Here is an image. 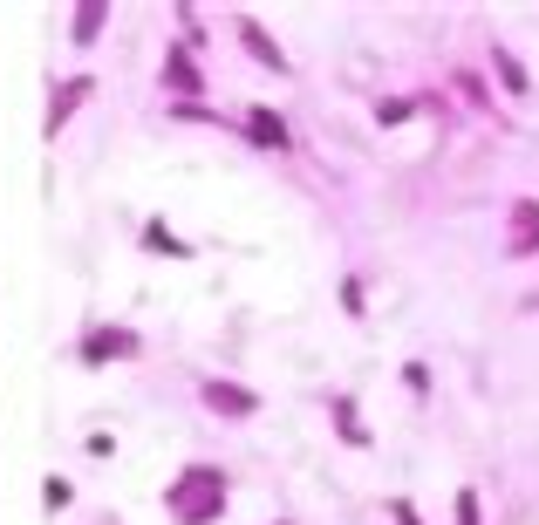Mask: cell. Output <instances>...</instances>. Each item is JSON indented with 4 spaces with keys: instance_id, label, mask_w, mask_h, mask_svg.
Wrapping results in <instances>:
<instances>
[{
    "instance_id": "1",
    "label": "cell",
    "mask_w": 539,
    "mask_h": 525,
    "mask_svg": "<svg viewBox=\"0 0 539 525\" xmlns=\"http://www.w3.org/2000/svg\"><path fill=\"white\" fill-rule=\"evenodd\" d=\"M164 512L178 525H212L219 512H226V478L212 471V464H192L178 485L164 491Z\"/></svg>"
},
{
    "instance_id": "2",
    "label": "cell",
    "mask_w": 539,
    "mask_h": 525,
    "mask_svg": "<svg viewBox=\"0 0 539 525\" xmlns=\"http://www.w3.org/2000/svg\"><path fill=\"white\" fill-rule=\"evenodd\" d=\"M505 253H512V260H533V253H539V198H519V205H512Z\"/></svg>"
},
{
    "instance_id": "3",
    "label": "cell",
    "mask_w": 539,
    "mask_h": 525,
    "mask_svg": "<svg viewBox=\"0 0 539 525\" xmlns=\"http://www.w3.org/2000/svg\"><path fill=\"white\" fill-rule=\"evenodd\" d=\"M205 403H212L219 416H253V410H260V396H253V389H239V382H219V375L205 382Z\"/></svg>"
},
{
    "instance_id": "4",
    "label": "cell",
    "mask_w": 539,
    "mask_h": 525,
    "mask_svg": "<svg viewBox=\"0 0 539 525\" xmlns=\"http://www.w3.org/2000/svg\"><path fill=\"white\" fill-rule=\"evenodd\" d=\"M82 355H89V362H110V355H137V335H130V328H96V335L82 341Z\"/></svg>"
},
{
    "instance_id": "5",
    "label": "cell",
    "mask_w": 539,
    "mask_h": 525,
    "mask_svg": "<svg viewBox=\"0 0 539 525\" xmlns=\"http://www.w3.org/2000/svg\"><path fill=\"white\" fill-rule=\"evenodd\" d=\"M246 130H253V144H267V150H287V123L273 110H253L246 116Z\"/></svg>"
},
{
    "instance_id": "6",
    "label": "cell",
    "mask_w": 539,
    "mask_h": 525,
    "mask_svg": "<svg viewBox=\"0 0 539 525\" xmlns=\"http://www.w3.org/2000/svg\"><path fill=\"white\" fill-rule=\"evenodd\" d=\"M82 96H89V82H82V75H76V82H62V96L48 103V130H62V123L76 116V103H82Z\"/></svg>"
},
{
    "instance_id": "7",
    "label": "cell",
    "mask_w": 539,
    "mask_h": 525,
    "mask_svg": "<svg viewBox=\"0 0 539 525\" xmlns=\"http://www.w3.org/2000/svg\"><path fill=\"white\" fill-rule=\"evenodd\" d=\"M164 75H171V89H178V96H192V89H198V69H192V55H185V48H171V55H164Z\"/></svg>"
},
{
    "instance_id": "8",
    "label": "cell",
    "mask_w": 539,
    "mask_h": 525,
    "mask_svg": "<svg viewBox=\"0 0 539 525\" xmlns=\"http://www.w3.org/2000/svg\"><path fill=\"white\" fill-rule=\"evenodd\" d=\"M239 41H246V55H253V62H267V69H287V55H280V48H273V41L253 28V21L239 28Z\"/></svg>"
},
{
    "instance_id": "9",
    "label": "cell",
    "mask_w": 539,
    "mask_h": 525,
    "mask_svg": "<svg viewBox=\"0 0 539 525\" xmlns=\"http://www.w3.org/2000/svg\"><path fill=\"white\" fill-rule=\"evenodd\" d=\"M492 69H499V82L512 89V96H526V69L512 62V48H492Z\"/></svg>"
},
{
    "instance_id": "10",
    "label": "cell",
    "mask_w": 539,
    "mask_h": 525,
    "mask_svg": "<svg viewBox=\"0 0 539 525\" xmlns=\"http://www.w3.org/2000/svg\"><path fill=\"white\" fill-rule=\"evenodd\" d=\"M96 28H103V7H96V0L76 7V41H96Z\"/></svg>"
},
{
    "instance_id": "11",
    "label": "cell",
    "mask_w": 539,
    "mask_h": 525,
    "mask_svg": "<svg viewBox=\"0 0 539 525\" xmlns=\"http://www.w3.org/2000/svg\"><path fill=\"white\" fill-rule=\"evenodd\" d=\"M335 416H342V437H348V444H369V430L355 423V403H335Z\"/></svg>"
},
{
    "instance_id": "12",
    "label": "cell",
    "mask_w": 539,
    "mask_h": 525,
    "mask_svg": "<svg viewBox=\"0 0 539 525\" xmlns=\"http://www.w3.org/2000/svg\"><path fill=\"white\" fill-rule=\"evenodd\" d=\"M144 239H151V253H164V260H178V253H185V246H178V239H171V232H164V225H151V232H144Z\"/></svg>"
},
{
    "instance_id": "13",
    "label": "cell",
    "mask_w": 539,
    "mask_h": 525,
    "mask_svg": "<svg viewBox=\"0 0 539 525\" xmlns=\"http://www.w3.org/2000/svg\"><path fill=\"white\" fill-rule=\"evenodd\" d=\"M396 525H417V512H410V505H396Z\"/></svg>"
}]
</instances>
